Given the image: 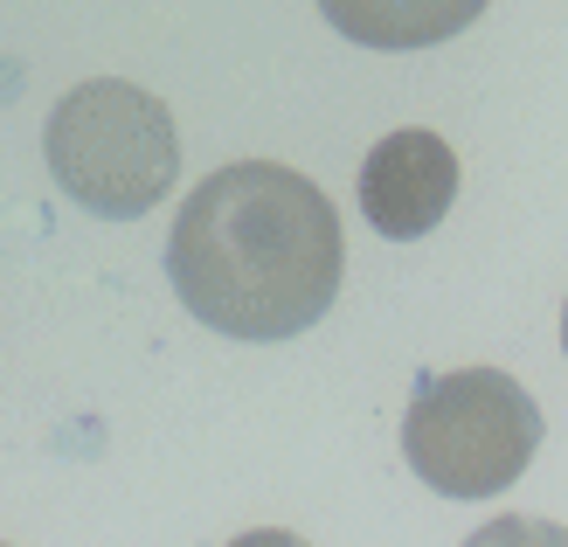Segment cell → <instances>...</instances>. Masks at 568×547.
Instances as JSON below:
<instances>
[{
    "label": "cell",
    "mask_w": 568,
    "mask_h": 547,
    "mask_svg": "<svg viewBox=\"0 0 568 547\" xmlns=\"http://www.w3.org/2000/svg\"><path fill=\"white\" fill-rule=\"evenodd\" d=\"M347 236L333 201L277 160H236L181 201L166 277L202 326L230 340H298L333 312Z\"/></svg>",
    "instance_id": "6da1fadb"
},
{
    "label": "cell",
    "mask_w": 568,
    "mask_h": 547,
    "mask_svg": "<svg viewBox=\"0 0 568 547\" xmlns=\"http://www.w3.org/2000/svg\"><path fill=\"white\" fill-rule=\"evenodd\" d=\"M42 153H49L55 188L77 209L111 215V222L153 215L181 174V139H174L166 104L153 91H139V83H119V77L77 83L49 111Z\"/></svg>",
    "instance_id": "7a4b0ae2"
},
{
    "label": "cell",
    "mask_w": 568,
    "mask_h": 547,
    "mask_svg": "<svg viewBox=\"0 0 568 547\" xmlns=\"http://www.w3.org/2000/svg\"><path fill=\"white\" fill-rule=\"evenodd\" d=\"M541 450V409L506 367L423 374L403 416L409 472L444 499H493L506 493Z\"/></svg>",
    "instance_id": "3957f363"
},
{
    "label": "cell",
    "mask_w": 568,
    "mask_h": 547,
    "mask_svg": "<svg viewBox=\"0 0 568 547\" xmlns=\"http://www.w3.org/2000/svg\"><path fill=\"white\" fill-rule=\"evenodd\" d=\"M450 201H458V153L423 125L388 132L382 146L361 160V215L375 222V236H388V243L430 236L450 215Z\"/></svg>",
    "instance_id": "277c9868"
},
{
    "label": "cell",
    "mask_w": 568,
    "mask_h": 547,
    "mask_svg": "<svg viewBox=\"0 0 568 547\" xmlns=\"http://www.w3.org/2000/svg\"><path fill=\"white\" fill-rule=\"evenodd\" d=\"M320 14L361 49H437L486 14V0H320Z\"/></svg>",
    "instance_id": "5b68a950"
},
{
    "label": "cell",
    "mask_w": 568,
    "mask_h": 547,
    "mask_svg": "<svg viewBox=\"0 0 568 547\" xmlns=\"http://www.w3.org/2000/svg\"><path fill=\"white\" fill-rule=\"evenodd\" d=\"M465 547H568V527L541 520V513H499V520H486Z\"/></svg>",
    "instance_id": "8992f818"
},
{
    "label": "cell",
    "mask_w": 568,
    "mask_h": 547,
    "mask_svg": "<svg viewBox=\"0 0 568 547\" xmlns=\"http://www.w3.org/2000/svg\"><path fill=\"white\" fill-rule=\"evenodd\" d=\"M230 547H305L298 534H284V527H250V534H236Z\"/></svg>",
    "instance_id": "52a82bcc"
},
{
    "label": "cell",
    "mask_w": 568,
    "mask_h": 547,
    "mask_svg": "<svg viewBox=\"0 0 568 547\" xmlns=\"http://www.w3.org/2000/svg\"><path fill=\"white\" fill-rule=\"evenodd\" d=\"M561 354H568V305H561Z\"/></svg>",
    "instance_id": "ba28073f"
}]
</instances>
